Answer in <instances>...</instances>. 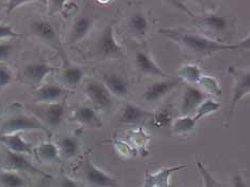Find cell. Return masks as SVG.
<instances>
[{"label": "cell", "mask_w": 250, "mask_h": 187, "mask_svg": "<svg viewBox=\"0 0 250 187\" xmlns=\"http://www.w3.org/2000/svg\"><path fill=\"white\" fill-rule=\"evenodd\" d=\"M21 35L16 32L12 27L8 25H0V40L10 38H21Z\"/></svg>", "instance_id": "34"}, {"label": "cell", "mask_w": 250, "mask_h": 187, "mask_svg": "<svg viewBox=\"0 0 250 187\" xmlns=\"http://www.w3.org/2000/svg\"><path fill=\"white\" fill-rule=\"evenodd\" d=\"M74 119H75V121L83 124L84 126L100 127L102 125L98 113L93 108L88 106H82L77 108L75 112H74Z\"/></svg>", "instance_id": "18"}, {"label": "cell", "mask_w": 250, "mask_h": 187, "mask_svg": "<svg viewBox=\"0 0 250 187\" xmlns=\"http://www.w3.org/2000/svg\"><path fill=\"white\" fill-rule=\"evenodd\" d=\"M12 52H13V46L11 44H7V43L0 44V61L8 60Z\"/></svg>", "instance_id": "35"}, {"label": "cell", "mask_w": 250, "mask_h": 187, "mask_svg": "<svg viewBox=\"0 0 250 187\" xmlns=\"http://www.w3.org/2000/svg\"><path fill=\"white\" fill-rule=\"evenodd\" d=\"M229 73L235 77V84L233 88V94L231 99V106L228 116V121L231 119L236 105L250 93V72H241L231 66Z\"/></svg>", "instance_id": "5"}, {"label": "cell", "mask_w": 250, "mask_h": 187, "mask_svg": "<svg viewBox=\"0 0 250 187\" xmlns=\"http://www.w3.org/2000/svg\"><path fill=\"white\" fill-rule=\"evenodd\" d=\"M83 173L88 182L95 187H118V180L95 166L89 157L83 164Z\"/></svg>", "instance_id": "6"}, {"label": "cell", "mask_w": 250, "mask_h": 187, "mask_svg": "<svg viewBox=\"0 0 250 187\" xmlns=\"http://www.w3.org/2000/svg\"><path fill=\"white\" fill-rule=\"evenodd\" d=\"M59 151L66 158L75 157L79 152V143L73 136L66 135L60 139Z\"/></svg>", "instance_id": "23"}, {"label": "cell", "mask_w": 250, "mask_h": 187, "mask_svg": "<svg viewBox=\"0 0 250 187\" xmlns=\"http://www.w3.org/2000/svg\"><path fill=\"white\" fill-rule=\"evenodd\" d=\"M66 94L65 90L57 86V84H45V86L39 88L36 91V100L39 102H43L46 104L58 103L63 96Z\"/></svg>", "instance_id": "16"}, {"label": "cell", "mask_w": 250, "mask_h": 187, "mask_svg": "<svg viewBox=\"0 0 250 187\" xmlns=\"http://www.w3.org/2000/svg\"><path fill=\"white\" fill-rule=\"evenodd\" d=\"M13 81V72L9 66L0 65V89L7 87Z\"/></svg>", "instance_id": "33"}, {"label": "cell", "mask_w": 250, "mask_h": 187, "mask_svg": "<svg viewBox=\"0 0 250 187\" xmlns=\"http://www.w3.org/2000/svg\"><path fill=\"white\" fill-rule=\"evenodd\" d=\"M160 32L169 39L173 40V41L178 42L182 46L195 53L213 54L224 52V50H237L236 44H225L214 41V40L206 37L192 35V33L182 32L172 29H161Z\"/></svg>", "instance_id": "1"}, {"label": "cell", "mask_w": 250, "mask_h": 187, "mask_svg": "<svg viewBox=\"0 0 250 187\" xmlns=\"http://www.w3.org/2000/svg\"><path fill=\"white\" fill-rule=\"evenodd\" d=\"M0 143L8 151L25 155L33 154L32 145L22 138L20 134H0Z\"/></svg>", "instance_id": "13"}, {"label": "cell", "mask_w": 250, "mask_h": 187, "mask_svg": "<svg viewBox=\"0 0 250 187\" xmlns=\"http://www.w3.org/2000/svg\"><path fill=\"white\" fill-rule=\"evenodd\" d=\"M92 20L88 18V16H81V18H78L72 27L70 43L74 44L81 41L84 37H87L91 29H92Z\"/></svg>", "instance_id": "19"}, {"label": "cell", "mask_w": 250, "mask_h": 187, "mask_svg": "<svg viewBox=\"0 0 250 187\" xmlns=\"http://www.w3.org/2000/svg\"><path fill=\"white\" fill-rule=\"evenodd\" d=\"M5 164H7L8 170L15 172H29L33 174H40L43 177H48V175L43 172L36 167L33 164L28 160L25 154H20V153H14L7 150V158H5Z\"/></svg>", "instance_id": "9"}, {"label": "cell", "mask_w": 250, "mask_h": 187, "mask_svg": "<svg viewBox=\"0 0 250 187\" xmlns=\"http://www.w3.org/2000/svg\"><path fill=\"white\" fill-rule=\"evenodd\" d=\"M37 155L41 161L53 163L59 160L60 151L58 146L52 141H46V143H43L38 146Z\"/></svg>", "instance_id": "20"}, {"label": "cell", "mask_w": 250, "mask_h": 187, "mask_svg": "<svg viewBox=\"0 0 250 187\" xmlns=\"http://www.w3.org/2000/svg\"><path fill=\"white\" fill-rule=\"evenodd\" d=\"M180 83L181 79L179 77L153 83L146 89V91L143 94V98L147 103H156V102L162 100L165 95H167L170 91H172L174 88H177Z\"/></svg>", "instance_id": "7"}, {"label": "cell", "mask_w": 250, "mask_h": 187, "mask_svg": "<svg viewBox=\"0 0 250 187\" xmlns=\"http://www.w3.org/2000/svg\"><path fill=\"white\" fill-rule=\"evenodd\" d=\"M207 100V94L201 89L188 86L186 87L181 102V112L183 116H189L197 111L198 107Z\"/></svg>", "instance_id": "10"}, {"label": "cell", "mask_w": 250, "mask_h": 187, "mask_svg": "<svg viewBox=\"0 0 250 187\" xmlns=\"http://www.w3.org/2000/svg\"><path fill=\"white\" fill-rule=\"evenodd\" d=\"M56 71L57 69L53 65L43 63V62H33L25 66L22 75L28 83L40 84L48 75L53 74Z\"/></svg>", "instance_id": "12"}, {"label": "cell", "mask_w": 250, "mask_h": 187, "mask_svg": "<svg viewBox=\"0 0 250 187\" xmlns=\"http://www.w3.org/2000/svg\"><path fill=\"white\" fill-rule=\"evenodd\" d=\"M128 27L130 28V30L136 33V35L143 36L147 31V29H149V21H147L144 14L135 13L130 16Z\"/></svg>", "instance_id": "28"}, {"label": "cell", "mask_w": 250, "mask_h": 187, "mask_svg": "<svg viewBox=\"0 0 250 187\" xmlns=\"http://www.w3.org/2000/svg\"><path fill=\"white\" fill-rule=\"evenodd\" d=\"M197 121L194 119V117L190 116H183L178 118L177 120L173 121L172 127L173 132L175 134H186L191 131H194L196 127Z\"/></svg>", "instance_id": "27"}, {"label": "cell", "mask_w": 250, "mask_h": 187, "mask_svg": "<svg viewBox=\"0 0 250 187\" xmlns=\"http://www.w3.org/2000/svg\"><path fill=\"white\" fill-rule=\"evenodd\" d=\"M27 131H43L49 134L48 129L39 121V119L24 115L10 118L0 126V134H18L19 132Z\"/></svg>", "instance_id": "2"}, {"label": "cell", "mask_w": 250, "mask_h": 187, "mask_svg": "<svg viewBox=\"0 0 250 187\" xmlns=\"http://www.w3.org/2000/svg\"><path fill=\"white\" fill-rule=\"evenodd\" d=\"M143 187H154L152 184V181H151V179L149 177V173L147 172L146 173V179H145V183H144Z\"/></svg>", "instance_id": "40"}, {"label": "cell", "mask_w": 250, "mask_h": 187, "mask_svg": "<svg viewBox=\"0 0 250 187\" xmlns=\"http://www.w3.org/2000/svg\"><path fill=\"white\" fill-rule=\"evenodd\" d=\"M32 111L41 119L47 126L56 128L61 125L65 116V105L63 103H52L40 106H33Z\"/></svg>", "instance_id": "3"}, {"label": "cell", "mask_w": 250, "mask_h": 187, "mask_svg": "<svg viewBox=\"0 0 250 187\" xmlns=\"http://www.w3.org/2000/svg\"><path fill=\"white\" fill-rule=\"evenodd\" d=\"M173 124V116L171 108L165 106L155 111L153 115V125L157 128H169Z\"/></svg>", "instance_id": "22"}, {"label": "cell", "mask_w": 250, "mask_h": 187, "mask_svg": "<svg viewBox=\"0 0 250 187\" xmlns=\"http://www.w3.org/2000/svg\"><path fill=\"white\" fill-rule=\"evenodd\" d=\"M103 81L109 92L117 96H125L129 92L128 82L117 73H108L103 75Z\"/></svg>", "instance_id": "14"}, {"label": "cell", "mask_w": 250, "mask_h": 187, "mask_svg": "<svg viewBox=\"0 0 250 187\" xmlns=\"http://www.w3.org/2000/svg\"><path fill=\"white\" fill-rule=\"evenodd\" d=\"M136 65L138 70L146 75L153 76H161V77H168L160 66L156 64V62L152 59V57L145 52H138L136 54Z\"/></svg>", "instance_id": "15"}, {"label": "cell", "mask_w": 250, "mask_h": 187, "mask_svg": "<svg viewBox=\"0 0 250 187\" xmlns=\"http://www.w3.org/2000/svg\"><path fill=\"white\" fill-rule=\"evenodd\" d=\"M186 165H179L174 167H169V168H164L161 169V171H158L154 174H150L149 177L152 181V184L154 187H168L169 184V178L171 177V174L178 170L184 169Z\"/></svg>", "instance_id": "21"}, {"label": "cell", "mask_w": 250, "mask_h": 187, "mask_svg": "<svg viewBox=\"0 0 250 187\" xmlns=\"http://www.w3.org/2000/svg\"><path fill=\"white\" fill-rule=\"evenodd\" d=\"M197 168L203 179L204 187H221L220 184L213 177L212 173L208 171V170L206 168V166H204L201 162L197 163Z\"/></svg>", "instance_id": "32"}, {"label": "cell", "mask_w": 250, "mask_h": 187, "mask_svg": "<svg viewBox=\"0 0 250 187\" xmlns=\"http://www.w3.org/2000/svg\"><path fill=\"white\" fill-rule=\"evenodd\" d=\"M61 187H81L76 181H74L73 179H71L67 175H63L61 179Z\"/></svg>", "instance_id": "36"}, {"label": "cell", "mask_w": 250, "mask_h": 187, "mask_svg": "<svg viewBox=\"0 0 250 187\" xmlns=\"http://www.w3.org/2000/svg\"><path fill=\"white\" fill-rule=\"evenodd\" d=\"M30 28L33 35L43 40L44 42H46L52 47L58 49V52H61L63 54V52H62V46H61L58 33H57L55 28L53 27L52 24H50V22L46 21H42V20L35 21L31 24Z\"/></svg>", "instance_id": "8"}, {"label": "cell", "mask_w": 250, "mask_h": 187, "mask_svg": "<svg viewBox=\"0 0 250 187\" xmlns=\"http://www.w3.org/2000/svg\"><path fill=\"white\" fill-rule=\"evenodd\" d=\"M201 76V71L197 65H184L179 71V78L181 81H185L189 83H198Z\"/></svg>", "instance_id": "29"}, {"label": "cell", "mask_w": 250, "mask_h": 187, "mask_svg": "<svg viewBox=\"0 0 250 187\" xmlns=\"http://www.w3.org/2000/svg\"><path fill=\"white\" fill-rule=\"evenodd\" d=\"M86 92L90 100L102 109L110 108L112 105V94L105 84L99 82H90L87 84Z\"/></svg>", "instance_id": "11"}, {"label": "cell", "mask_w": 250, "mask_h": 187, "mask_svg": "<svg viewBox=\"0 0 250 187\" xmlns=\"http://www.w3.org/2000/svg\"><path fill=\"white\" fill-rule=\"evenodd\" d=\"M198 84H200V87L202 88V91L206 94L207 93L216 94V95L221 94V89L219 87L218 82L212 76L202 75L200 81L198 82Z\"/></svg>", "instance_id": "30"}, {"label": "cell", "mask_w": 250, "mask_h": 187, "mask_svg": "<svg viewBox=\"0 0 250 187\" xmlns=\"http://www.w3.org/2000/svg\"><path fill=\"white\" fill-rule=\"evenodd\" d=\"M28 3H31V1H10L8 3V8H7V14H10L11 12H13L15 9H18L21 5H26Z\"/></svg>", "instance_id": "37"}, {"label": "cell", "mask_w": 250, "mask_h": 187, "mask_svg": "<svg viewBox=\"0 0 250 187\" xmlns=\"http://www.w3.org/2000/svg\"><path fill=\"white\" fill-rule=\"evenodd\" d=\"M233 186L234 187H247L246 183L244 182L243 178L240 177V175H236L234 180H233Z\"/></svg>", "instance_id": "39"}, {"label": "cell", "mask_w": 250, "mask_h": 187, "mask_svg": "<svg viewBox=\"0 0 250 187\" xmlns=\"http://www.w3.org/2000/svg\"><path fill=\"white\" fill-rule=\"evenodd\" d=\"M153 116L152 113L147 112L141 107L134 104H126L122 109L121 116L119 118V121L126 124H134L144 121L147 117Z\"/></svg>", "instance_id": "17"}, {"label": "cell", "mask_w": 250, "mask_h": 187, "mask_svg": "<svg viewBox=\"0 0 250 187\" xmlns=\"http://www.w3.org/2000/svg\"><path fill=\"white\" fill-rule=\"evenodd\" d=\"M83 78V70L79 66H67L62 73V81L70 87H77Z\"/></svg>", "instance_id": "25"}, {"label": "cell", "mask_w": 250, "mask_h": 187, "mask_svg": "<svg viewBox=\"0 0 250 187\" xmlns=\"http://www.w3.org/2000/svg\"><path fill=\"white\" fill-rule=\"evenodd\" d=\"M199 22L203 27L208 28V29L214 31H224L227 28V25H228V22H227V20L224 16L217 14L204 15L199 20Z\"/></svg>", "instance_id": "24"}, {"label": "cell", "mask_w": 250, "mask_h": 187, "mask_svg": "<svg viewBox=\"0 0 250 187\" xmlns=\"http://www.w3.org/2000/svg\"><path fill=\"white\" fill-rule=\"evenodd\" d=\"M236 46H237V49H249L250 48V35L246 39H244L243 41H241L240 43H237Z\"/></svg>", "instance_id": "38"}, {"label": "cell", "mask_w": 250, "mask_h": 187, "mask_svg": "<svg viewBox=\"0 0 250 187\" xmlns=\"http://www.w3.org/2000/svg\"><path fill=\"white\" fill-rule=\"evenodd\" d=\"M0 183L3 187H24L26 181L18 172L4 170L0 171Z\"/></svg>", "instance_id": "26"}, {"label": "cell", "mask_w": 250, "mask_h": 187, "mask_svg": "<svg viewBox=\"0 0 250 187\" xmlns=\"http://www.w3.org/2000/svg\"><path fill=\"white\" fill-rule=\"evenodd\" d=\"M219 107H220V104L218 102H215L213 100H206L200 106L198 107L194 119L198 122L203 117L208 116L211 115V113L217 111L219 109Z\"/></svg>", "instance_id": "31"}, {"label": "cell", "mask_w": 250, "mask_h": 187, "mask_svg": "<svg viewBox=\"0 0 250 187\" xmlns=\"http://www.w3.org/2000/svg\"><path fill=\"white\" fill-rule=\"evenodd\" d=\"M96 50L103 58H121L124 56L122 47L117 42L112 25H108L101 33Z\"/></svg>", "instance_id": "4"}]
</instances>
